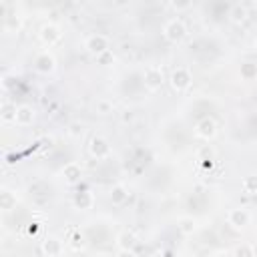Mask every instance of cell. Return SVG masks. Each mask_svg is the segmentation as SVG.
Returning a JSON list of instances; mask_svg holds the SVG:
<instances>
[{
  "label": "cell",
  "instance_id": "cell-1",
  "mask_svg": "<svg viewBox=\"0 0 257 257\" xmlns=\"http://www.w3.org/2000/svg\"><path fill=\"white\" fill-rule=\"evenodd\" d=\"M163 34H165V38H167L169 42L177 44V42H181V40L187 36V26H185V22H183V20L175 18V20H171V22H167V24H165Z\"/></svg>",
  "mask_w": 257,
  "mask_h": 257
},
{
  "label": "cell",
  "instance_id": "cell-2",
  "mask_svg": "<svg viewBox=\"0 0 257 257\" xmlns=\"http://www.w3.org/2000/svg\"><path fill=\"white\" fill-rule=\"evenodd\" d=\"M86 50L92 54V56H100V54H104V52H108V48H110V42H108V38L104 36V34H92V36H88L86 38Z\"/></svg>",
  "mask_w": 257,
  "mask_h": 257
},
{
  "label": "cell",
  "instance_id": "cell-3",
  "mask_svg": "<svg viewBox=\"0 0 257 257\" xmlns=\"http://www.w3.org/2000/svg\"><path fill=\"white\" fill-rule=\"evenodd\" d=\"M145 80V86L149 88V90H157V88H161L163 86V82H165V76H163V70L159 68V66H149L147 70H145V76H143Z\"/></svg>",
  "mask_w": 257,
  "mask_h": 257
},
{
  "label": "cell",
  "instance_id": "cell-4",
  "mask_svg": "<svg viewBox=\"0 0 257 257\" xmlns=\"http://www.w3.org/2000/svg\"><path fill=\"white\" fill-rule=\"evenodd\" d=\"M191 80H193V76H191V72H189V68H177V70H173V74H171V86L175 88V90H185V88H189L191 86Z\"/></svg>",
  "mask_w": 257,
  "mask_h": 257
},
{
  "label": "cell",
  "instance_id": "cell-5",
  "mask_svg": "<svg viewBox=\"0 0 257 257\" xmlns=\"http://www.w3.org/2000/svg\"><path fill=\"white\" fill-rule=\"evenodd\" d=\"M249 221H251V215L245 209H231L229 215H227V223L233 229H243V227L249 225Z\"/></svg>",
  "mask_w": 257,
  "mask_h": 257
},
{
  "label": "cell",
  "instance_id": "cell-6",
  "mask_svg": "<svg viewBox=\"0 0 257 257\" xmlns=\"http://www.w3.org/2000/svg\"><path fill=\"white\" fill-rule=\"evenodd\" d=\"M34 68H36L38 72H42V74H48V72H52V70L56 68V60H54L52 54L40 52V54H36V58H34Z\"/></svg>",
  "mask_w": 257,
  "mask_h": 257
},
{
  "label": "cell",
  "instance_id": "cell-7",
  "mask_svg": "<svg viewBox=\"0 0 257 257\" xmlns=\"http://www.w3.org/2000/svg\"><path fill=\"white\" fill-rule=\"evenodd\" d=\"M88 151H90V155L96 157V159H106V157L110 155V145H108L106 139H102V137H94V139L90 141Z\"/></svg>",
  "mask_w": 257,
  "mask_h": 257
},
{
  "label": "cell",
  "instance_id": "cell-8",
  "mask_svg": "<svg viewBox=\"0 0 257 257\" xmlns=\"http://www.w3.org/2000/svg\"><path fill=\"white\" fill-rule=\"evenodd\" d=\"M40 40L46 44V46H52L60 40V28L56 24H44L40 28Z\"/></svg>",
  "mask_w": 257,
  "mask_h": 257
},
{
  "label": "cell",
  "instance_id": "cell-9",
  "mask_svg": "<svg viewBox=\"0 0 257 257\" xmlns=\"http://www.w3.org/2000/svg\"><path fill=\"white\" fill-rule=\"evenodd\" d=\"M195 133L201 137V139H213L215 137V133H217V124H215V120L213 118H201L199 122H197V126H195Z\"/></svg>",
  "mask_w": 257,
  "mask_h": 257
},
{
  "label": "cell",
  "instance_id": "cell-10",
  "mask_svg": "<svg viewBox=\"0 0 257 257\" xmlns=\"http://www.w3.org/2000/svg\"><path fill=\"white\" fill-rule=\"evenodd\" d=\"M116 243H118V247H120L122 253H137V245H139V241H137V237H135L133 233H128V231L120 233L118 239H116Z\"/></svg>",
  "mask_w": 257,
  "mask_h": 257
},
{
  "label": "cell",
  "instance_id": "cell-11",
  "mask_svg": "<svg viewBox=\"0 0 257 257\" xmlns=\"http://www.w3.org/2000/svg\"><path fill=\"white\" fill-rule=\"evenodd\" d=\"M32 120H34V110H32V106H28V104L18 106V110H16V124L28 126V124H32Z\"/></svg>",
  "mask_w": 257,
  "mask_h": 257
},
{
  "label": "cell",
  "instance_id": "cell-12",
  "mask_svg": "<svg viewBox=\"0 0 257 257\" xmlns=\"http://www.w3.org/2000/svg\"><path fill=\"white\" fill-rule=\"evenodd\" d=\"M64 247H62V241L54 239V237H48L46 241H42V253L52 257V255H62Z\"/></svg>",
  "mask_w": 257,
  "mask_h": 257
},
{
  "label": "cell",
  "instance_id": "cell-13",
  "mask_svg": "<svg viewBox=\"0 0 257 257\" xmlns=\"http://www.w3.org/2000/svg\"><path fill=\"white\" fill-rule=\"evenodd\" d=\"M92 203H94V197H92V193H90V191H80V193H76V195H74V207H76V209H80V211L90 209V207H92Z\"/></svg>",
  "mask_w": 257,
  "mask_h": 257
},
{
  "label": "cell",
  "instance_id": "cell-14",
  "mask_svg": "<svg viewBox=\"0 0 257 257\" xmlns=\"http://www.w3.org/2000/svg\"><path fill=\"white\" fill-rule=\"evenodd\" d=\"M177 229H179L183 235H191V233H195V229H197V221H195L193 217H181L179 223H177Z\"/></svg>",
  "mask_w": 257,
  "mask_h": 257
},
{
  "label": "cell",
  "instance_id": "cell-15",
  "mask_svg": "<svg viewBox=\"0 0 257 257\" xmlns=\"http://www.w3.org/2000/svg\"><path fill=\"white\" fill-rule=\"evenodd\" d=\"M62 175H64V179H66L68 183H76V181L80 179V167H78L76 163H68V165L62 169Z\"/></svg>",
  "mask_w": 257,
  "mask_h": 257
},
{
  "label": "cell",
  "instance_id": "cell-16",
  "mask_svg": "<svg viewBox=\"0 0 257 257\" xmlns=\"http://www.w3.org/2000/svg\"><path fill=\"white\" fill-rule=\"evenodd\" d=\"M126 197H128V193H126V189L122 185H116V187L110 189V201H112V205H122L126 201Z\"/></svg>",
  "mask_w": 257,
  "mask_h": 257
},
{
  "label": "cell",
  "instance_id": "cell-17",
  "mask_svg": "<svg viewBox=\"0 0 257 257\" xmlns=\"http://www.w3.org/2000/svg\"><path fill=\"white\" fill-rule=\"evenodd\" d=\"M229 16H231V22L241 24V22H245V20H247V8H245V6H241V4H237V6H233V8H231Z\"/></svg>",
  "mask_w": 257,
  "mask_h": 257
},
{
  "label": "cell",
  "instance_id": "cell-18",
  "mask_svg": "<svg viewBox=\"0 0 257 257\" xmlns=\"http://www.w3.org/2000/svg\"><path fill=\"white\" fill-rule=\"evenodd\" d=\"M0 207H2L4 211H10V209L16 207V197H14L10 191H6V189L0 193Z\"/></svg>",
  "mask_w": 257,
  "mask_h": 257
},
{
  "label": "cell",
  "instance_id": "cell-19",
  "mask_svg": "<svg viewBox=\"0 0 257 257\" xmlns=\"http://www.w3.org/2000/svg\"><path fill=\"white\" fill-rule=\"evenodd\" d=\"M16 110H18V106L4 102L2 104V120L4 122H16Z\"/></svg>",
  "mask_w": 257,
  "mask_h": 257
},
{
  "label": "cell",
  "instance_id": "cell-20",
  "mask_svg": "<svg viewBox=\"0 0 257 257\" xmlns=\"http://www.w3.org/2000/svg\"><path fill=\"white\" fill-rule=\"evenodd\" d=\"M257 76V66L253 62H243L241 64V78L245 80H253Z\"/></svg>",
  "mask_w": 257,
  "mask_h": 257
},
{
  "label": "cell",
  "instance_id": "cell-21",
  "mask_svg": "<svg viewBox=\"0 0 257 257\" xmlns=\"http://www.w3.org/2000/svg\"><path fill=\"white\" fill-rule=\"evenodd\" d=\"M233 255H239V257H251V255H255V247H251V245H239V247H235L233 251H231Z\"/></svg>",
  "mask_w": 257,
  "mask_h": 257
},
{
  "label": "cell",
  "instance_id": "cell-22",
  "mask_svg": "<svg viewBox=\"0 0 257 257\" xmlns=\"http://www.w3.org/2000/svg\"><path fill=\"white\" fill-rule=\"evenodd\" d=\"M243 191L245 193H257V177H245L243 179Z\"/></svg>",
  "mask_w": 257,
  "mask_h": 257
},
{
  "label": "cell",
  "instance_id": "cell-23",
  "mask_svg": "<svg viewBox=\"0 0 257 257\" xmlns=\"http://www.w3.org/2000/svg\"><path fill=\"white\" fill-rule=\"evenodd\" d=\"M171 6L179 12H183V10H189L193 6V0H171Z\"/></svg>",
  "mask_w": 257,
  "mask_h": 257
},
{
  "label": "cell",
  "instance_id": "cell-24",
  "mask_svg": "<svg viewBox=\"0 0 257 257\" xmlns=\"http://www.w3.org/2000/svg\"><path fill=\"white\" fill-rule=\"evenodd\" d=\"M96 110H98L100 114H108V112L112 110V104H110L108 100H98V102H96Z\"/></svg>",
  "mask_w": 257,
  "mask_h": 257
},
{
  "label": "cell",
  "instance_id": "cell-25",
  "mask_svg": "<svg viewBox=\"0 0 257 257\" xmlns=\"http://www.w3.org/2000/svg\"><path fill=\"white\" fill-rule=\"evenodd\" d=\"M82 131H84V126H82V124L72 122V124H70V128H68V135H70V137H80V135H82Z\"/></svg>",
  "mask_w": 257,
  "mask_h": 257
},
{
  "label": "cell",
  "instance_id": "cell-26",
  "mask_svg": "<svg viewBox=\"0 0 257 257\" xmlns=\"http://www.w3.org/2000/svg\"><path fill=\"white\" fill-rule=\"evenodd\" d=\"M253 2H255V8H257V0H253Z\"/></svg>",
  "mask_w": 257,
  "mask_h": 257
},
{
  "label": "cell",
  "instance_id": "cell-27",
  "mask_svg": "<svg viewBox=\"0 0 257 257\" xmlns=\"http://www.w3.org/2000/svg\"><path fill=\"white\" fill-rule=\"evenodd\" d=\"M255 46H257V38H255Z\"/></svg>",
  "mask_w": 257,
  "mask_h": 257
}]
</instances>
